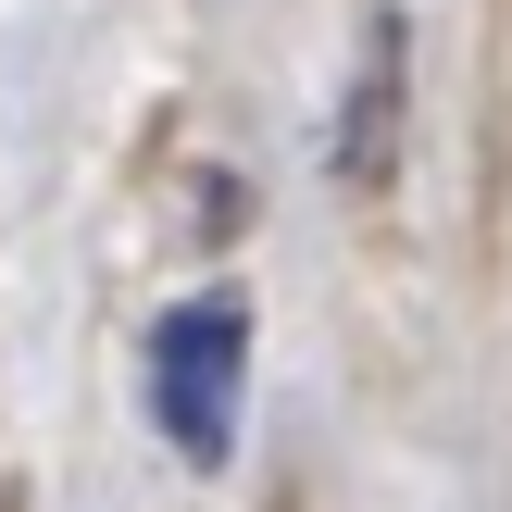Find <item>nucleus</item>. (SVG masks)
<instances>
[{"instance_id":"f03ea898","label":"nucleus","mask_w":512,"mask_h":512,"mask_svg":"<svg viewBox=\"0 0 512 512\" xmlns=\"http://www.w3.org/2000/svg\"><path fill=\"white\" fill-rule=\"evenodd\" d=\"M388 163H400V13H375L363 88H350V125H338V175H350V188H375Z\"/></svg>"},{"instance_id":"f257e3e1","label":"nucleus","mask_w":512,"mask_h":512,"mask_svg":"<svg viewBox=\"0 0 512 512\" xmlns=\"http://www.w3.org/2000/svg\"><path fill=\"white\" fill-rule=\"evenodd\" d=\"M238 400H250V300L200 288L150 325V425L175 438V463L213 475L238 450Z\"/></svg>"}]
</instances>
